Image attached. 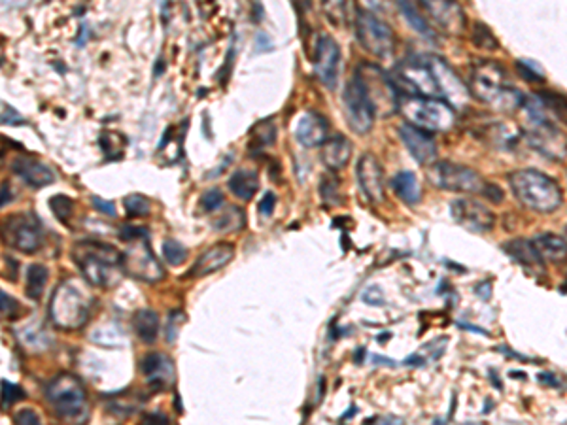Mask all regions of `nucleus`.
I'll list each match as a JSON object with an SVG mask.
<instances>
[{
	"label": "nucleus",
	"instance_id": "9b49d317",
	"mask_svg": "<svg viewBox=\"0 0 567 425\" xmlns=\"http://www.w3.org/2000/svg\"><path fill=\"white\" fill-rule=\"evenodd\" d=\"M2 240L14 250L32 255L44 244L42 221L32 212H19L10 216L2 227Z\"/></svg>",
	"mask_w": 567,
	"mask_h": 425
},
{
	"label": "nucleus",
	"instance_id": "6e6552de",
	"mask_svg": "<svg viewBox=\"0 0 567 425\" xmlns=\"http://www.w3.org/2000/svg\"><path fill=\"white\" fill-rule=\"evenodd\" d=\"M427 180L437 189L450 193H476L482 195L488 182L476 170L456 163H431L427 167Z\"/></svg>",
	"mask_w": 567,
	"mask_h": 425
},
{
	"label": "nucleus",
	"instance_id": "9d476101",
	"mask_svg": "<svg viewBox=\"0 0 567 425\" xmlns=\"http://www.w3.org/2000/svg\"><path fill=\"white\" fill-rule=\"evenodd\" d=\"M393 82L397 85L401 95H418V97H441L437 78L431 69L430 57L427 59H407L401 62L395 74Z\"/></svg>",
	"mask_w": 567,
	"mask_h": 425
},
{
	"label": "nucleus",
	"instance_id": "603ef678",
	"mask_svg": "<svg viewBox=\"0 0 567 425\" xmlns=\"http://www.w3.org/2000/svg\"><path fill=\"white\" fill-rule=\"evenodd\" d=\"M12 198H10V187H8V182L2 183V208L10 203Z\"/></svg>",
	"mask_w": 567,
	"mask_h": 425
},
{
	"label": "nucleus",
	"instance_id": "f257e3e1",
	"mask_svg": "<svg viewBox=\"0 0 567 425\" xmlns=\"http://www.w3.org/2000/svg\"><path fill=\"white\" fill-rule=\"evenodd\" d=\"M72 259L80 266L82 276L93 288H113L120 284L123 268V253L113 246L98 240H80L72 248Z\"/></svg>",
	"mask_w": 567,
	"mask_h": 425
},
{
	"label": "nucleus",
	"instance_id": "a211bd4d",
	"mask_svg": "<svg viewBox=\"0 0 567 425\" xmlns=\"http://www.w3.org/2000/svg\"><path fill=\"white\" fill-rule=\"evenodd\" d=\"M431 69L435 72L437 78L438 89H441V97H445V100L450 106H461L467 102V87L463 85L460 76L456 74V70L443 59L438 57H430Z\"/></svg>",
	"mask_w": 567,
	"mask_h": 425
},
{
	"label": "nucleus",
	"instance_id": "4c0bfd02",
	"mask_svg": "<svg viewBox=\"0 0 567 425\" xmlns=\"http://www.w3.org/2000/svg\"><path fill=\"white\" fill-rule=\"evenodd\" d=\"M21 399H25V391H23L21 387H17L12 382H8V380H2V406L8 409L10 404L21 401Z\"/></svg>",
	"mask_w": 567,
	"mask_h": 425
},
{
	"label": "nucleus",
	"instance_id": "09e8293b",
	"mask_svg": "<svg viewBox=\"0 0 567 425\" xmlns=\"http://www.w3.org/2000/svg\"><path fill=\"white\" fill-rule=\"evenodd\" d=\"M91 203L95 206V210H98L100 214H104L108 218H115V205H113V203L104 200V198L100 197H93L91 198Z\"/></svg>",
	"mask_w": 567,
	"mask_h": 425
},
{
	"label": "nucleus",
	"instance_id": "2f4dec72",
	"mask_svg": "<svg viewBox=\"0 0 567 425\" xmlns=\"http://www.w3.org/2000/svg\"><path fill=\"white\" fill-rule=\"evenodd\" d=\"M327 19L335 27H344L348 19V0H322Z\"/></svg>",
	"mask_w": 567,
	"mask_h": 425
},
{
	"label": "nucleus",
	"instance_id": "7c9ffc66",
	"mask_svg": "<svg viewBox=\"0 0 567 425\" xmlns=\"http://www.w3.org/2000/svg\"><path fill=\"white\" fill-rule=\"evenodd\" d=\"M397 6H399L403 17L407 19V23L410 25L420 36H423V38H433V31L430 29L427 19L416 10L412 0H397Z\"/></svg>",
	"mask_w": 567,
	"mask_h": 425
},
{
	"label": "nucleus",
	"instance_id": "ddd939ff",
	"mask_svg": "<svg viewBox=\"0 0 567 425\" xmlns=\"http://www.w3.org/2000/svg\"><path fill=\"white\" fill-rule=\"evenodd\" d=\"M342 100H344V114H346L350 129L354 130L355 135H367L373 129L377 112L363 89L362 82L355 76L344 87Z\"/></svg>",
	"mask_w": 567,
	"mask_h": 425
},
{
	"label": "nucleus",
	"instance_id": "864d4df0",
	"mask_svg": "<svg viewBox=\"0 0 567 425\" xmlns=\"http://www.w3.org/2000/svg\"><path fill=\"white\" fill-rule=\"evenodd\" d=\"M566 240H567V227H566Z\"/></svg>",
	"mask_w": 567,
	"mask_h": 425
},
{
	"label": "nucleus",
	"instance_id": "1a4fd4ad",
	"mask_svg": "<svg viewBox=\"0 0 567 425\" xmlns=\"http://www.w3.org/2000/svg\"><path fill=\"white\" fill-rule=\"evenodd\" d=\"M355 38L359 46L377 59L392 57L395 49V36L390 25L380 21L373 12L357 10L355 16Z\"/></svg>",
	"mask_w": 567,
	"mask_h": 425
},
{
	"label": "nucleus",
	"instance_id": "bb28decb",
	"mask_svg": "<svg viewBox=\"0 0 567 425\" xmlns=\"http://www.w3.org/2000/svg\"><path fill=\"white\" fill-rule=\"evenodd\" d=\"M537 246V250L541 253V257L544 261H552V263H562L567 259V240L566 236L552 235V233H543L533 240Z\"/></svg>",
	"mask_w": 567,
	"mask_h": 425
},
{
	"label": "nucleus",
	"instance_id": "f8f14e48",
	"mask_svg": "<svg viewBox=\"0 0 567 425\" xmlns=\"http://www.w3.org/2000/svg\"><path fill=\"white\" fill-rule=\"evenodd\" d=\"M127 244V250L123 251V268L129 276L148 284L165 280V268L151 250L148 235L136 236Z\"/></svg>",
	"mask_w": 567,
	"mask_h": 425
},
{
	"label": "nucleus",
	"instance_id": "20e7f679",
	"mask_svg": "<svg viewBox=\"0 0 567 425\" xmlns=\"http://www.w3.org/2000/svg\"><path fill=\"white\" fill-rule=\"evenodd\" d=\"M91 306H93V299L89 291L83 289L78 282L65 280L53 291L49 318L60 329L76 331L87 323Z\"/></svg>",
	"mask_w": 567,
	"mask_h": 425
},
{
	"label": "nucleus",
	"instance_id": "aec40b11",
	"mask_svg": "<svg viewBox=\"0 0 567 425\" xmlns=\"http://www.w3.org/2000/svg\"><path fill=\"white\" fill-rule=\"evenodd\" d=\"M12 170L21 178L23 182L30 185V187H34V189H42L45 185L55 183V180H57L53 168L47 167L42 161L29 157V155H17L12 161Z\"/></svg>",
	"mask_w": 567,
	"mask_h": 425
},
{
	"label": "nucleus",
	"instance_id": "37998d69",
	"mask_svg": "<svg viewBox=\"0 0 567 425\" xmlns=\"http://www.w3.org/2000/svg\"><path fill=\"white\" fill-rule=\"evenodd\" d=\"M320 193H322V198L325 203H331V198L339 197L337 193V180L331 178V176H324L322 178V185H320Z\"/></svg>",
	"mask_w": 567,
	"mask_h": 425
},
{
	"label": "nucleus",
	"instance_id": "f704fd0d",
	"mask_svg": "<svg viewBox=\"0 0 567 425\" xmlns=\"http://www.w3.org/2000/svg\"><path fill=\"white\" fill-rule=\"evenodd\" d=\"M274 137H276V129L271 122H261L257 123L256 127L252 129V148L257 146V148H267L274 142ZM248 146V148H249Z\"/></svg>",
	"mask_w": 567,
	"mask_h": 425
},
{
	"label": "nucleus",
	"instance_id": "393cba45",
	"mask_svg": "<svg viewBox=\"0 0 567 425\" xmlns=\"http://www.w3.org/2000/svg\"><path fill=\"white\" fill-rule=\"evenodd\" d=\"M352 159V142L342 135L327 138L322 152V161L329 170H342Z\"/></svg>",
	"mask_w": 567,
	"mask_h": 425
},
{
	"label": "nucleus",
	"instance_id": "423d86ee",
	"mask_svg": "<svg viewBox=\"0 0 567 425\" xmlns=\"http://www.w3.org/2000/svg\"><path fill=\"white\" fill-rule=\"evenodd\" d=\"M45 399L60 420H78L85 412V387L72 374H59L45 387Z\"/></svg>",
	"mask_w": 567,
	"mask_h": 425
},
{
	"label": "nucleus",
	"instance_id": "58836bf2",
	"mask_svg": "<svg viewBox=\"0 0 567 425\" xmlns=\"http://www.w3.org/2000/svg\"><path fill=\"white\" fill-rule=\"evenodd\" d=\"M186 321V314L181 310L168 312V325H166V341L174 342L180 331V325Z\"/></svg>",
	"mask_w": 567,
	"mask_h": 425
},
{
	"label": "nucleus",
	"instance_id": "8fccbe9b",
	"mask_svg": "<svg viewBox=\"0 0 567 425\" xmlns=\"http://www.w3.org/2000/svg\"><path fill=\"white\" fill-rule=\"evenodd\" d=\"M482 195L488 198V200H491L493 205H501V203H503V191L499 189L496 183H488Z\"/></svg>",
	"mask_w": 567,
	"mask_h": 425
},
{
	"label": "nucleus",
	"instance_id": "412c9836",
	"mask_svg": "<svg viewBox=\"0 0 567 425\" xmlns=\"http://www.w3.org/2000/svg\"><path fill=\"white\" fill-rule=\"evenodd\" d=\"M234 257V246L229 242H219L212 246L206 251H203L189 271L191 278H203L210 274L218 273L223 266H227Z\"/></svg>",
	"mask_w": 567,
	"mask_h": 425
},
{
	"label": "nucleus",
	"instance_id": "dca6fc26",
	"mask_svg": "<svg viewBox=\"0 0 567 425\" xmlns=\"http://www.w3.org/2000/svg\"><path fill=\"white\" fill-rule=\"evenodd\" d=\"M355 172L365 197L369 198L370 203H382L386 197V182L384 172L377 157L373 153H363L357 161Z\"/></svg>",
	"mask_w": 567,
	"mask_h": 425
},
{
	"label": "nucleus",
	"instance_id": "79ce46f5",
	"mask_svg": "<svg viewBox=\"0 0 567 425\" xmlns=\"http://www.w3.org/2000/svg\"><path fill=\"white\" fill-rule=\"evenodd\" d=\"M201 203H203V208L206 212H214V210H218L219 206L223 205V195H221L219 189H208L203 195Z\"/></svg>",
	"mask_w": 567,
	"mask_h": 425
},
{
	"label": "nucleus",
	"instance_id": "f3484780",
	"mask_svg": "<svg viewBox=\"0 0 567 425\" xmlns=\"http://www.w3.org/2000/svg\"><path fill=\"white\" fill-rule=\"evenodd\" d=\"M427 16L450 34H461L465 31V14L458 0H420Z\"/></svg>",
	"mask_w": 567,
	"mask_h": 425
},
{
	"label": "nucleus",
	"instance_id": "a19ab883",
	"mask_svg": "<svg viewBox=\"0 0 567 425\" xmlns=\"http://www.w3.org/2000/svg\"><path fill=\"white\" fill-rule=\"evenodd\" d=\"M0 297H2V318H4V319H15V318H17V314H19V310H21L19 303L15 301L14 297L8 295L6 291H2V293H0Z\"/></svg>",
	"mask_w": 567,
	"mask_h": 425
},
{
	"label": "nucleus",
	"instance_id": "a18cd8bd",
	"mask_svg": "<svg viewBox=\"0 0 567 425\" xmlns=\"http://www.w3.org/2000/svg\"><path fill=\"white\" fill-rule=\"evenodd\" d=\"M363 301L370 306H382L386 303L384 293L378 286H369V288L363 291Z\"/></svg>",
	"mask_w": 567,
	"mask_h": 425
},
{
	"label": "nucleus",
	"instance_id": "0eeeda50",
	"mask_svg": "<svg viewBox=\"0 0 567 425\" xmlns=\"http://www.w3.org/2000/svg\"><path fill=\"white\" fill-rule=\"evenodd\" d=\"M362 82L363 89L375 106V112L380 115H390L399 108L401 93L393 78H388L384 70L378 69L377 65L363 62L354 74Z\"/></svg>",
	"mask_w": 567,
	"mask_h": 425
},
{
	"label": "nucleus",
	"instance_id": "ea45409f",
	"mask_svg": "<svg viewBox=\"0 0 567 425\" xmlns=\"http://www.w3.org/2000/svg\"><path fill=\"white\" fill-rule=\"evenodd\" d=\"M516 69H518V72L522 74V78L524 80H528V82H533V84H537V82H544V76L541 70L537 69L535 65H531L529 61H518L516 62Z\"/></svg>",
	"mask_w": 567,
	"mask_h": 425
},
{
	"label": "nucleus",
	"instance_id": "c9c22d12",
	"mask_svg": "<svg viewBox=\"0 0 567 425\" xmlns=\"http://www.w3.org/2000/svg\"><path fill=\"white\" fill-rule=\"evenodd\" d=\"M49 206H52L53 214L55 218L67 225L70 218H72V212H74V203L72 198H68L67 195H55L53 198H49Z\"/></svg>",
	"mask_w": 567,
	"mask_h": 425
},
{
	"label": "nucleus",
	"instance_id": "4468645a",
	"mask_svg": "<svg viewBox=\"0 0 567 425\" xmlns=\"http://www.w3.org/2000/svg\"><path fill=\"white\" fill-rule=\"evenodd\" d=\"M450 214H452L454 221L458 225H461L469 233H475V235L490 233L491 229L496 227L493 212L476 198H456L450 205Z\"/></svg>",
	"mask_w": 567,
	"mask_h": 425
},
{
	"label": "nucleus",
	"instance_id": "7ed1b4c3",
	"mask_svg": "<svg viewBox=\"0 0 567 425\" xmlns=\"http://www.w3.org/2000/svg\"><path fill=\"white\" fill-rule=\"evenodd\" d=\"M511 189L518 203L539 214H552L564 203L562 189L551 176L533 168H522L509 176Z\"/></svg>",
	"mask_w": 567,
	"mask_h": 425
},
{
	"label": "nucleus",
	"instance_id": "473e14b6",
	"mask_svg": "<svg viewBox=\"0 0 567 425\" xmlns=\"http://www.w3.org/2000/svg\"><path fill=\"white\" fill-rule=\"evenodd\" d=\"M161 251H163V259H165L170 266L184 265L186 259H188V250H186V246L181 242H178V240H173V238H168V240L163 242Z\"/></svg>",
	"mask_w": 567,
	"mask_h": 425
},
{
	"label": "nucleus",
	"instance_id": "b1692460",
	"mask_svg": "<svg viewBox=\"0 0 567 425\" xmlns=\"http://www.w3.org/2000/svg\"><path fill=\"white\" fill-rule=\"evenodd\" d=\"M503 250L511 255L514 263H518L524 268L528 271H539L543 273L544 271V259L541 257V253L537 250V246L533 244V240H524V238H518V240H511L509 244L503 246Z\"/></svg>",
	"mask_w": 567,
	"mask_h": 425
},
{
	"label": "nucleus",
	"instance_id": "72a5a7b5",
	"mask_svg": "<svg viewBox=\"0 0 567 425\" xmlns=\"http://www.w3.org/2000/svg\"><path fill=\"white\" fill-rule=\"evenodd\" d=\"M123 206L127 210V216H131V218H144L151 210L150 198L138 195V193H133V195H127L123 198Z\"/></svg>",
	"mask_w": 567,
	"mask_h": 425
},
{
	"label": "nucleus",
	"instance_id": "6ab92c4d",
	"mask_svg": "<svg viewBox=\"0 0 567 425\" xmlns=\"http://www.w3.org/2000/svg\"><path fill=\"white\" fill-rule=\"evenodd\" d=\"M399 137L401 140H403L405 148L408 150V153H410L420 165H431V163H435V157H437V144H435L431 133L405 123V125H401L399 127Z\"/></svg>",
	"mask_w": 567,
	"mask_h": 425
},
{
	"label": "nucleus",
	"instance_id": "f03ea898",
	"mask_svg": "<svg viewBox=\"0 0 567 425\" xmlns=\"http://www.w3.org/2000/svg\"><path fill=\"white\" fill-rule=\"evenodd\" d=\"M469 91L498 112H513L524 104L522 93L509 84L505 69L496 61L480 59L473 65L469 78Z\"/></svg>",
	"mask_w": 567,
	"mask_h": 425
},
{
	"label": "nucleus",
	"instance_id": "c03bdc74",
	"mask_svg": "<svg viewBox=\"0 0 567 425\" xmlns=\"http://www.w3.org/2000/svg\"><path fill=\"white\" fill-rule=\"evenodd\" d=\"M2 123L4 125H25V117H23L17 110H15L14 106H10V104H2Z\"/></svg>",
	"mask_w": 567,
	"mask_h": 425
},
{
	"label": "nucleus",
	"instance_id": "3c124183",
	"mask_svg": "<svg viewBox=\"0 0 567 425\" xmlns=\"http://www.w3.org/2000/svg\"><path fill=\"white\" fill-rule=\"evenodd\" d=\"M293 6L299 10V14H304L312 10V0H293Z\"/></svg>",
	"mask_w": 567,
	"mask_h": 425
},
{
	"label": "nucleus",
	"instance_id": "5701e85b",
	"mask_svg": "<svg viewBox=\"0 0 567 425\" xmlns=\"http://www.w3.org/2000/svg\"><path fill=\"white\" fill-rule=\"evenodd\" d=\"M142 374L153 391H163L173 384V361L163 354H148L142 359Z\"/></svg>",
	"mask_w": 567,
	"mask_h": 425
},
{
	"label": "nucleus",
	"instance_id": "e433bc0d",
	"mask_svg": "<svg viewBox=\"0 0 567 425\" xmlns=\"http://www.w3.org/2000/svg\"><path fill=\"white\" fill-rule=\"evenodd\" d=\"M473 42L476 47H482V49H498L499 42L496 36L491 34V31L482 23L475 25V31H473Z\"/></svg>",
	"mask_w": 567,
	"mask_h": 425
},
{
	"label": "nucleus",
	"instance_id": "c85d7f7f",
	"mask_svg": "<svg viewBox=\"0 0 567 425\" xmlns=\"http://www.w3.org/2000/svg\"><path fill=\"white\" fill-rule=\"evenodd\" d=\"M133 329L138 334V338L146 344L157 341L159 336V316L157 312L150 308H142L133 316Z\"/></svg>",
	"mask_w": 567,
	"mask_h": 425
},
{
	"label": "nucleus",
	"instance_id": "49530a36",
	"mask_svg": "<svg viewBox=\"0 0 567 425\" xmlns=\"http://www.w3.org/2000/svg\"><path fill=\"white\" fill-rule=\"evenodd\" d=\"M259 214L263 216V218H271L272 212H274V208H276V195L272 193V191H267L263 195V198L259 200Z\"/></svg>",
	"mask_w": 567,
	"mask_h": 425
},
{
	"label": "nucleus",
	"instance_id": "2eb2a0df",
	"mask_svg": "<svg viewBox=\"0 0 567 425\" xmlns=\"http://www.w3.org/2000/svg\"><path fill=\"white\" fill-rule=\"evenodd\" d=\"M339 44L331 36L320 34L316 42V51H314V72H316V78L327 89H335L337 80H339Z\"/></svg>",
	"mask_w": 567,
	"mask_h": 425
},
{
	"label": "nucleus",
	"instance_id": "cd10ccee",
	"mask_svg": "<svg viewBox=\"0 0 567 425\" xmlns=\"http://www.w3.org/2000/svg\"><path fill=\"white\" fill-rule=\"evenodd\" d=\"M229 189L233 191L234 197H238L241 200H249L259 189V176L256 170L238 168L229 178Z\"/></svg>",
	"mask_w": 567,
	"mask_h": 425
},
{
	"label": "nucleus",
	"instance_id": "39448f33",
	"mask_svg": "<svg viewBox=\"0 0 567 425\" xmlns=\"http://www.w3.org/2000/svg\"><path fill=\"white\" fill-rule=\"evenodd\" d=\"M405 122L412 127L427 133H443L452 129L456 123V112L446 100L418 95H401L399 108Z\"/></svg>",
	"mask_w": 567,
	"mask_h": 425
},
{
	"label": "nucleus",
	"instance_id": "a878e982",
	"mask_svg": "<svg viewBox=\"0 0 567 425\" xmlns=\"http://www.w3.org/2000/svg\"><path fill=\"white\" fill-rule=\"evenodd\" d=\"M392 187L395 195L407 205L414 206L422 200V185L418 182L414 172H410V170H403L395 176L392 180Z\"/></svg>",
	"mask_w": 567,
	"mask_h": 425
},
{
	"label": "nucleus",
	"instance_id": "4be33fe9",
	"mask_svg": "<svg viewBox=\"0 0 567 425\" xmlns=\"http://www.w3.org/2000/svg\"><path fill=\"white\" fill-rule=\"evenodd\" d=\"M295 138L304 148L324 146L329 138V123L322 114L307 112L295 127Z\"/></svg>",
	"mask_w": 567,
	"mask_h": 425
},
{
	"label": "nucleus",
	"instance_id": "c756f323",
	"mask_svg": "<svg viewBox=\"0 0 567 425\" xmlns=\"http://www.w3.org/2000/svg\"><path fill=\"white\" fill-rule=\"evenodd\" d=\"M49 273L47 266L34 263L27 268V280H25V293L32 301H40V297L44 293L45 284H47Z\"/></svg>",
	"mask_w": 567,
	"mask_h": 425
},
{
	"label": "nucleus",
	"instance_id": "de8ad7c7",
	"mask_svg": "<svg viewBox=\"0 0 567 425\" xmlns=\"http://www.w3.org/2000/svg\"><path fill=\"white\" fill-rule=\"evenodd\" d=\"M15 424H25V425H38L40 424V416L32 409H23L19 410L14 416Z\"/></svg>",
	"mask_w": 567,
	"mask_h": 425
}]
</instances>
